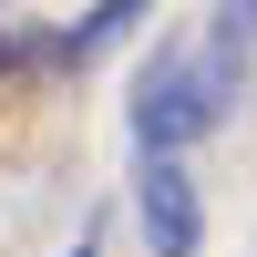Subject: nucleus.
Instances as JSON below:
<instances>
[{
    "label": "nucleus",
    "mask_w": 257,
    "mask_h": 257,
    "mask_svg": "<svg viewBox=\"0 0 257 257\" xmlns=\"http://www.w3.org/2000/svg\"><path fill=\"white\" fill-rule=\"evenodd\" d=\"M216 113L226 103H216V82H206V52H175V41H165V52L144 62V82H134V144L144 155H185Z\"/></svg>",
    "instance_id": "nucleus-1"
},
{
    "label": "nucleus",
    "mask_w": 257,
    "mask_h": 257,
    "mask_svg": "<svg viewBox=\"0 0 257 257\" xmlns=\"http://www.w3.org/2000/svg\"><path fill=\"white\" fill-rule=\"evenodd\" d=\"M144 237H155V257H196L206 216H196V175H185L175 155L144 165Z\"/></svg>",
    "instance_id": "nucleus-2"
},
{
    "label": "nucleus",
    "mask_w": 257,
    "mask_h": 257,
    "mask_svg": "<svg viewBox=\"0 0 257 257\" xmlns=\"http://www.w3.org/2000/svg\"><path fill=\"white\" fill-rule=\"evenodd\" d=\"M247 52H257V0H216V41H206V82H216V103H237Z\"/></svg>",
    "instance_id": "nucleus-3"
},
{
    "label": "nucleus",
    "mask_w": 257,
    "mask_h": 257,
    "mask_svg": "<svg viewBox=\"0 0 257 257\" xmlns=\"http://www.w3.org/2000/svg\"><path fill=\"white\" fill-rule=\"evenodd\" d=\"M144 11H155V0H103V11H93V21H72V31H62V41H52V52H62V62H93V52H103V41H123V31H134V21H144Z\"/></svg>",
    "instance_id": "nucleus-4"
},
{
    "label": "nucleus",
    "mask_w": 257,
    "mask_h": 257,
    "mask_svg": "<svg viewBox=\"0 0 257 257\" xmlns=\"http://www.w3.org/2000/svg\"><path fill=\"white\" fill-rule=\"evenodd\" d=\"M72 257H103V247H93V237H82V247H72Z\"/></svg>",
    "instance_id": "nucleus-5"
}]
</instances>
